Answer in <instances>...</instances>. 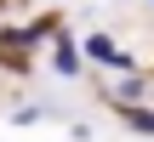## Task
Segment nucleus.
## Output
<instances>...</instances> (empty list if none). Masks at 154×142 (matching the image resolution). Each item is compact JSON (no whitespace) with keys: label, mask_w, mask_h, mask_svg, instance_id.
<instances>
[{"label":"nucleus","mask_w":154,"mask_h":142,"mask_svg":"<svg viewBox=\"0 0 154 142\" xmlns=\"http://www.w3.org/2000/svg\"><path fill=\"white\" fill-rule=\"evenodd\" d=\"M114 97H120V108H143V74H120Z\"/></svg>","instance_id":"nucleus-3"},{"label":"nucleus","mask_w":154,"mask_h":142,"mask_svg":"<svg viewBox=\"0 0 154 142\" xmlns=\"http://www.w3.org/2000/svg\"><path fill=\"white\" fill-rule=\"evenodd\" d=\"M149 6H154V0H149Z\"/></svg>","instance_id":"nucleus-6"},{"label":"nucleus","mask_w":154,"mask_h":142,"mask_svg":"<svg viewBox=\"0 0 154 142\" xmlns=\"http://www.w3.org/2000/svg\"><path fill=\"white\" fill-rule=\"evenodd\" d=\"M80 68H86V57H80V46L57 34V46H51V74H57V80H80Z\"/></svg>","instance_id":"nucleus-2"},{"label":"nucleus","mask_w":154,"mask_h":142,"mask_svg":"<svg viewBox=\"0 0 154 142\" xmlns=\"http://www.w3.org/2000/svg\"><path fill=\"white\" fill-rule=\"evenodd\" d=\"M11 125H40V102H23V108L11 114Z\"/></svg>","instance_id":"nucleus-5"},{"label":"nucleus","mask_w":154,"mask_h":142,"mask_svg":"<svg viewBox=\"0 0 154 142\" xmlns=\"http://www.w3.org/2000/svg\"><path fill=\"white\" fill-rule=\"evenodd\" d=\"M80 57L86 63H103V68H114V74H137V63L109 40V34H86V46H80Z\"/></svg>","instance_id":"nucleus-1"},{"label":"nucleus","mask_w":154,"mask_h":142,"mask_svg":"<svg viewBox=\"0 0 154 142\" xmlns=\"http://www.w3.org/2000/svg\"><path fill=\"white\" fill-rule=\"evenodd\" d=\"M120 120H126L131 131H143V137H154V108H120Z\"/></svg>","instance_id":"nucleus-4"}]
</instances>
